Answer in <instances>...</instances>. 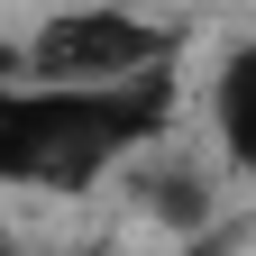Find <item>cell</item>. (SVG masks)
Wrapping results in <instances>:
<instances>
[{
	"label": "cell",
	"instance_id": "1",
	"mask_svg": "<svg viewBox=\"0 0 256 256\" xmlns=\"http://www.w3.org/2000/svg\"><path fill=\"white\" fill-rule=\"evenodd\" d=\"M174 119V74L128 82V92H55V82H10L0 92V183L10 192H92L128 156H146Z\"/></svg>",
	"mask_w": 256,
	"mask_h": 256
},
{
	"label": "cell",
	"instance_id": "2",
	"mask_svg": "<svg viewBox=\"0 0 256 256\" xmlns=\"http://www.w3.org/2000/svg\"><path fill=\"white\" fill-rule=\"evenodd\" d=\"M183 64V28L119 10V0H82L55 10L18 37L10 82H55V92H128V82H165Z\"/></svg>",
	"mask_w": 256,
	"mask_h": 256
},
{
	"label": "cell",
	"instance_id": "3",
	"mask_svg": "<svg viewBox=\"0 0 256 256\" xmlns=\"http://www.w3.org/2000/svg\"><path fill=\"white\" fill-rule=\"evenodd\" d=\"M210 138L238 174H256V37L229 46V64L210 74Z\"/></svg>",
	"mask_w": 256,
	"mask_h": 256
}]
</instances>
